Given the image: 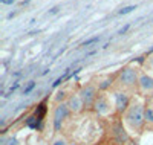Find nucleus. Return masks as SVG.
I'll use <instances>...</instances> for the list:
<instances>
[{
  "label": "nucleus",
  "instance_id": "obj_1",
  "mask_svg": "<svg viewBox=\"0 0 153 145\" xmlns=\"http://www.w3.org/2000/svg\"><path fill=\"white\" fill-rule=\"evenodd\" d=\"M144 119H146V118H144V112H143V107L139 104L132 105V107L129 109V112H127V115H126V121L129 122V125L132 128H135V130L141 128Z\"/></svg>",
  "mask_w": 153,
  "mask_h": 145
},
{
  "label": "nucleus",
  "instance_id": "obj_2",
  "mask_svg": "<svg viewBox=\"0 0 153 145\" xmlns=\"http://www.w3.org/2000/svg\"><path fill=\"white\" fill-rule=\"evenodd\" d=\"M68 115H69L68 104H60L55 109V113H54V127H55V130L61 128V122H63V119H66Z\"/></svg>",
  "mask_w": 153,
  "mask_h": 145
},
{
  "label": "nucleus",
  "instance_id": "obj_3",
  "mask_svg": "<svg viewBox=\"0 0 153 145\" xmlns=\"http://www.w3.org/2000/svg\"><path fill=\"white\" fill-rule=\"evenodd\" d=\"M80 98H81V101H83V105H92V104H95L94 101H95V89L92 87V86H87V87H84L81 92H80Z\"/></svg>",
  "mask_w": 153,
  "mask_h": 145
},
{
  "label": "nucleus",
  "instance_id": "obj_4",
  "mask_svg": "<svg viewBox=\"0 0 153 145\" xmlns=\"http://www.w3.org/2000/svg\"><path fill=\"white\" fill-rule=\"evenodd\" d=\"M136 70H133V69H124L123 72H121V75H120V80H121V83H124V84H127V86H132V84H135L136 83Z\"/></svg>",
  "mask_w": 153,
  "mask_h": 145
},
{
  "label": "nucleus",
  "instance_id": "obj_5",
  "mask_svg": "<svg viewBox=\"0 0 153 145\" xmlns=\"http://www.w3.org/2000/svg\"><path fill=\"white\" fill-rule=\"evenodd\" d=\"M115 101H117V110L123 113L127 107H129V98L124 93H115Z\"/></svg>",
  "mask_w": 153,
  "mask_h": 145
},
{
  "label": "nucleus",
  "instance_id": "obj_6",
  "mask_svg": "<svg viewBox=\"0 0 153 145\" xmlns=\"http://www.w3.org/2000/svg\"><path fill=\"white\" fill-rule=\"evenodd\" d=\"M94 107H95V112L97 113H100V115H104V113H107L109 112V102L101 96V98H98L97 101H95V104H94Z\"/></svg>",
  "mask_w": 153,
  "mask_h": 145
},
{
  "label": "nucleus",
  "instance_id": "obj_7",
  "mask_svg": "<svg viewBox=\"0 0 153 145\" xmlns=\"http://www.w3.org/2000/svg\"><path fill=\"white\" fill-rule=\"evenodd\" d=\"M81 105H83V101H81L80 96H71L69 101H68V107L72 112H80Z\"/></svg>",
  "mask_w": 153,
  "mask_h": 145
},
{
  "label": "nucleus",
  "instance_id": "obj_8",
  "mask_svg": "<svg viewBox=\"0 0 153 145\" xmlns=\"http://www.w3.org/2000/svg\"><path fill=\"white\" fill-rule=\"evenodd\" d=\"M139 84L144 90H153V78L152 76H147V75H143L139 78Z\"/></svg>",
  "mask_w": 153,
  "mask_h": 145
},
{
  "label": "nucleus",
  "instance_id": "obj_9",
  "mask_svg": "<svg viewBox=\"0 0 153 145\" xmlns=\"http://www.w3.org/2000/svg\"><path fill=\"white\" fill-rule=\"evenodd\" d=\"M115 135H117V139H118L120 142H126L127 139H129V136H127L126 130L123 128L121 124H117V127H115Z\"/></svg>",
  "mask_w": 153,
  "mask_h": 145
},
{
  "label": "nucleus",
  "instance_id": "obj_10",
  "mask_svg": "<svg viewBox=\"0 0 153 145\" xmlns=\"http://www.w3.org/2000/svg\"><path fill=\"white\" fill-rule=\"evenodd\" d=\"M26 125H28L29 128H32V130L38 128V119H37V116H35V115L28 118V119H26Z\"/></svg>",
  "mask_w": 153,
  "mask_h": 145
},
{
  "label": "nucleus",
  "instance_id": "obj_11",
  "mask_svg": "<svg viewBox=\"0 0 153 145\" xmlns=\"http://www.w3.org/2000/svg\"><path fill=\"white\" fill-rule=\"evenodd\" d=\"M34 87H35V83H34V81H29V83H28V86L25 87V90H23V93H25V95H29L31 92L34 90Z\"/></svg>",
  "mask_w": 153,
  "mask_h": 145
},
{
  "label": "nucleus",
  "instance_id": "obj_12",
  "mask_svg": "<svg viewBox=\"0 0 153 145\" xmlns=\"http://www.w3.org/2000/svg\"><path fill=\"white\" fill-rule=\"evenodd\" d=\"M144 118H146V121L153 122V109H147V110L144 112Z\"/></svg>",
  "mask_w": 153,
  "mask_h": 145
},
{
  "label": "nucleus",
  "instance_id": "obj_13",
  "mask_svg": "<svg viewBox=\"0 0 153 145\" xmlns=\"http://www.w3.org/2000/svg\"><path fill=\"white\" fill-rule=\"evenodd\" d=\"M133 9H136L133 5H130V6H126V8H123V9L120 11V16H126V14H129V12H132Z\"/></svg>",
  "mask_w": 153,
  "mask_h": 145
},
{
  "label": "nucleus",
  "instance_id": "obj_14",
  "mask_svg": "<svg viewBox=\"0 0 153 145\" xmlns=\"http://www.w3.org/2000/svg\"><path fill=\"white\" fill-rule=\"evenodd\" d=\"M100 40V37H94V38H89V40H86L84 41V44L83 46H89V44H94V43H97Z\"/></svg>",
  "mask_w": 153,
  "mask_h": 145
},
{
  "label": "nucleus",
  "instance_id": "obj_15",
  "mask_svg": "<svg viewBox=\"0 0 153 145\" xmlns=\"http://www.w3.org/2000/svg\"><path fill=\"white\" fill-rule=\"evenodd\" d=\"M6 145H19V141L16 138H9L6 139Z\"/></svg>",
  "mask_w": 153,
  "mask_h": 145
},
{
  "label": "nucleus",
  "instance_id": "obj_16",
  "mask_svg": "<svg viewBox=\"0 0 153 145\" xmlns=\"http://www.w3.org/2000/svg\"><path fill=\"white\" fill-rule=\"evenodd\" d=\"M65 96H66V93H65V92H58V93H57V101L60 102V101H63V99H65Z\"/></svg>",
  "mask_w": 153,
  "mask_h": 145
},
{
  "label": "nucleus",
  "instance_id": "obj_17",
  "mask_svg": "<svg viewBox=\"0 0 153 145\" xmlns=\"http://www.w3.org/2000/svg\"><path fill=\"white\" fill-rule=\"evenodd\" d=\"M52 145H68L66 144V141L65 139H57V141H54V144Z\"/></svg>",
  "mask_w": 153,
  "mask_h": 145
},
{
  "label": "nucleus",
  "instance_id": "obj_18",
  "mask_svg": "<svg viewBox=\"0 0 153 145\" xmlns=\"http://www.w3.org/2000/svg\"><path fill=\"white\" fill-rule=\"evenodd\" d=\"M110 84H112V80H107V81H104L103 84L100 86V89H106V87H109Z\"/></svg>",
  "mask_w": 153,
  "mask_h": 145
},
{
  "label": "nucleus",
  "instance_id": "obj_19",
  "mask_svg": "<svg viewBox=\"0 0 153 145\" xmlns=\"http://www.w3.org/2000/svg\"><path fill=\"white\" fill-rule=\"evenodd\" d=\"M3 5H12V3H16V0H0Z\"/></svg>",
  "mask_w": 153,
  "mask_h": 145
},
{
  "label": "nucleus",
  "instance_id": "obj_20",
  "mask_svg": "<svg viewBox=\"0 0 153 145\" xmlns=\"http://www.w3.org/2000/svg\"><path fill=\"white\" fill-rule=\"evenodd\" d=\"M58 9H60L58 6H54L52 9H51V11H49V14H57V12H58Z\"/></svg>",
  "mask_w": 153,
  "mask_h": 145
},
{
  "label": "nucleus",
  "instance_id": "obj_21",
  "mask_svg": "<svg viewBox=\"0 0 153 145\" xmlns=\"http://www.w3.org/2000/svg\"><path fill=\"white\" fill-rule=\"evenodd\" d=\"M127 29H129V24H126V26H124V28H123V29H121V31H120L118 34H124V32H126Z\"/></svg>",
  "mask_w": 153,
  "mask_h": 145
},
{
  "label": "nucleus",
  "instance_id": "obj_22",
  "mask_svg": "<svg viewBox=\"0 0 153 145\" xmlns=\"http://www.w3.org/2000/svg\"><path fill=\"white\" fill-rule=\"evenodd\" d=\"M17 87H19V83H16L14 86H12V87H11V92H14V90H16Z\"/></svg>",
  "mask_w": 153,
  "mask_h": 145
}]
</instances>
